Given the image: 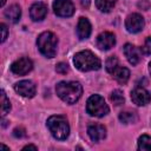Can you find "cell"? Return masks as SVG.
Segmentation results:
<instances>
[{
  "label": "cell",
  "instance_id": "1",
  "mask_svg": "<svg viewBox=\"0 0 151 151\" xmlns=\"http://www.w3.org/2000/svg\"><path fill=\"white\" fill-rule=\"evenodd\" d=\"M55 91L63 101L74 104L83 94V86L78 81H60L57 84Z\"/></svg>",
  "mask_w": 151,
  "mask_h": 151
},
{
  "label": "cell",
  "instance_id": "2",
  "mask_svg": "<svg viewBox=\"0 0 151 151\" xmlns=\"http://www.w3.org/2000/svg\"><path fill=\"white\" fill-rule=\"evenodd\" d=\"M73 63L76 65V67L80 71H96L99 70L101 66L100 59L92 53L91 51H80L78 53H76L74 58H73Z\"/></svg>",
  "mask_w": 151,
  "mask_h": 151
},
{
  "label": "cell",
  "instance_id": "3",
  "mask_svg": "<svg viewBox=\"0 0 151 151\" xmlns=\"http://www.w3.org/2000/svg\"><path fill=\"white\" fill-rule=\"evenodd\" d=\"M47 127L51 134L59 140H64L70 134V125L65 116H51L47 119Z\"/></svg>",
  "mask_w": 151,
  "mask_h": 151
},
{
  "label": "cell",
  "instance_id": "4",
  "mask_svg": "<svg viewBox=\"0 0 151 151\" xmlns=\"http://www.w3.org/2000/svg\"><path fill=\"white\" fill-rule=\"evenodd\" d=\"M37 45L42 55L46 58H53L57 53L58 39L52 32H42L37 39Z\"/></svg>",
  "mask_w": 151,
  "mask_h": 151
},
{
  "label": "cell",
  "instance_id": "5",
  "mask_svg": "<svg viewBox=\"0 0 151 151\" xmlns=\"http://www.w3.org/2000/svg\"><path fill=\"white\" fill-rule=\"evenodd\" d=\"M86 111L90 116L93 117H104L109 113V106L105 103L104 98L99 94H93L87 99L86 103Z\"/></svg>",
  "mask_w": 151,
  "mask_h": 151
},
{
  "label": "cell",
  "instance_id": "6",
  "mask_svg": "<svg viewBox=\"0 0 151 151\" xmlns=\"http://www.w3.org/2000/svg\"><path fill=\"white\" fill-rule=\"evenodd\" d=\"M53 9L58 17L63 18L71 17L74 13V6L71 0H54Z\"/></svg>",
  "mask_w": 151,
  "mask_h": 151
},
{
  "label": "cell",
  "instance_id": "7",
  "mask_svg": "<svg viewBox=\"0 0 151 151\" xmlns=\"http://www.w3.org/2000/svg\"><path fill=\"white\" fill-rule=\"evenodd\" d=\"M144 19L138 13L130 14L125 20V27L130 33H138L144 28Z\"/></svg>",
  "mask_w": 151,
  "mask_h": 151
},
{
  "label": "cell",
  "instance_id": "8",
  "mask_svg": "<svg viewBox=\"0 0 151 151\" xmlns=\"http://www.w3.org/2000/svg\"><path fill=\"white\" fill-rule=\"evenodd\" d=\"M32 68H33V63H32V60L29 58H26V57L15 60L11 65V71L17 76L27 74Z\"/></svg>",
  "mask_w": 151,
  "mask_h": 151
},
{
  "label": "cell",
  "instance_id": "9",
  "mask_svg": "<svg viewBox=\"0 0 151 151\" xmlns=\"http://www.w3.org/2000/svg\"><path fill=\"white\" fill-rule=\"evenodd\" d=\"M131 99H132V101L136 105H138V106H145V105H147L151 101V94L144 87L137 86L131 92Z\"/></svg>",
  "mask_w": 151,
  "mask_h": 151
},
{
  "label": "cell",
  "instance_id": "10",
  "mask_svg": "<svg viewBox=\"0 0 151 151\" xmlns=\"http://www.w3.org/2000/svg\"><path fill=\"white\" fill-rule=\"evenodd\" d=\"M14 90L17 93L26 98H32L35 94V85L31 80H21L15 83Z\"/></svg>",
  "mask_w": 151,
  "mask_h": 151
},
{
  "label": "cell",
  "instance_id": "11",
  "mask_svg": "<svg viewBox=\"0 0 151 151\" xmlns=\"http://www.w3.org/2000/svg\"><path fill=\"white\" fill-rule=\"evenodd\" d=\"M116 44L114 34L111 32H103L97 37V47L101 51H107L112 48Z\"/></svg>",
  "mask_w": 151,
  "mask_h": 151
},
{
  "label": "cell",
  "instance_id": "12",
  "mask_svg": "<svg viewBox=\"0 0 151 151\" xmlns=\"http://www.w3.org/2000/svg\"><path fill=\"white\" fill-rule=\"evenodd\" d=\"M87 133H88L91 140L99 143L100 140H103L106 137V129L104 125H100V124H91L87 127Z\"/></svg>",
  "mask_w": 151,
  "mask_h": 151
},
{
  "label": "cell",
  "instance_id": "13",
  "mask_svg": "<svg viewBox=\"0 0 151 151\" xmlns=\"http://www.w3.org/2000/svg\"><path fill=\"white\" fill-rule=\"evenodd\" d=\"M47 14V7L42 2H35L29 8V15L33 21H40L42 20Z\"/></svg>",
  "mask_w": 151,
  "mask_h": 151
},
{
  "label": "cell",
  "instance_id": "14",
  "mask_svg": "<svg viewBox=\"0 0 151 151\" xmlns=\"http://www.w3.org/2000/svg\"><path fill=\"white\" fill-rule=\"evenodd\" d=\"M124 54H125L126 59L129 60V63L131 65H137L140 61V52H139V50L136 46L131 45V44H125Z\"/></svg>",
  "mask_w": 151,
  "mask_h": 151
},
{
  "label": "cell",
  "instance_id": "15",
  "mask_svg": "<svg viewBox=\"0 0 151 151\" xmlns=\"http://www.w3.org/2000/svg\"><path fill=\"white\" fill-rule=\"evenodd\" d=\"M91 34V24L90 21L81 17L79 18V21H78V25H77V35L80 40H84V39H87Z\"/></svg>",
  "mask_w": 151,
  "mask_h": 151
},
{
  "label": "cell",
  "instance_id": "16",
  "mask_svg": "<svg viewBox=\"0 0 151 151\" xmlns=\"http://www.w3.org/2000/svg\"><path fill=\"white\" fill-rule=\"evenodd\" d=\"M111 74L120 84H125L129 80V78H130V71L126 67H123V66H119V65L114 68V71Z\"/></svg>",
  "mask_w": 151,
  "mask_h": 151
},
{
  "label": "cell",
  "instance_id": "17",
  "mask_svg": "<svg viewBox=\"0 0 151 151\" xmlns=\"http://www.w3.org/2000/svg\"><path fill=\"white\" fill-rule=\"evenodd\" d=\"M20 15H21V9H20V7H19L18 5H12V6H9V7L5 11V17H6L9 21H12V22L19 21Z\"/></svg>",
  "mask_w": 151,
  "mask_h": 151
},
{
  "label": "cell",
  "instance_id": "18",
  "mask_svg": "<svg viewBox=\"0 0 151 151\" xmlns=\"http://www.w3.org/2000/svg\"><path fill=\"white\" fill-rule=\"evenodd\" d=\"M119 120L124 124H133L138 120V116L134 112H130V111H125L122 112L119 114Z\"/></svg>",
  "mask_w": 151,
  "mask_h": 151
},
{
  "label": "cell",
  "instance_id": "19",
  "mask_svg": "<svg viewBox=\"0 0 151 151\" xmlns=\"http://www.w3.org/2000/svg\"><path fill=\"white\" fill-rule=\"evenodd\" d=\"M116 1L117 0H96V5L99 11L106 13L113 8V6L116 5Z\"/></svg>",
  "mask_w": 151,
  "mask_h": 151
},
{
  "label": "cell",
  "instance_id": "20",
  "mask_svg": "<svg viewBox=\"0 0 151 151\" xmlns=\"http://www.w3.org/2000/svg\"><path fill=\"white\" fill-rule=\"evenodd\" d=\"M138 149L143 151H151V137L143 134L138 139Z\"/></svg>",
  "mask_w": 151,
  "mask_h": 151
},
{
  "label": "cell",
  "instance_id": "21",
  "mask_svg": "<svg viewBox=\"0 0 151 151\" xmlns=\"http://www.w3.org/2000/svg\"><path fill=\"white\" fill-rule=\"evenodd\" d=\"M11 110V103L6 97V93L4 90H1V116L5 117Z\"/></svg>",
  "mask_w": 151,
  "mask_h": 151
},
{
  "label": "cell",
  "instance_id": "22",
  "mask_svg": "<svg viewBox=\"0 0 151 151\" xmlns=\"http://www.w3.org/2000/svg\"><path fill=\"white\" fill-rule=\"evenodd\" d=\"M124 96H123V92L119 91V90H116L111 93V101L116 105V106H119L122 104H124Z\"/></svg>",
  "mask_w": 151,
  "mask_h": 151
},
{
  "label": "cell",
  "instance_id": "23",
  "mask_svg": "<svg viewBox=\"0 0 151 151\" xmlns=\"http://www.w3.org/2000/svg\"><path fill=\"white\" fill-rule=\"evenodd\" d=\"M118 65H119V64H118V59H117L114 55L110 57V58L106 60V63H105V67H106V71H107L109 73H112V72L114 71V68H116Z\"/></svg>",
  "mask_w": 151,
  "mask_h": 151
},
{
  "label": "cell",
  "instance_id": "24",
  "mask_svg": "<svg viewBox=\"0 0 151 151\" xmlns=\"http://www.w3.org/2000/svg\"><path fill=\"white\" fill-rule=\"evenodd\" d=\"M145 55H149L151 54V37H147L144 41V45L142 46V50H140Z\"/></svg>",
  "mask_w": 151,
  "mask_h": 151
},
{
  "label": "cell",
  "instance_id": "25",
  "mask_svg": "<svg viewBox=\"0 0 151 151\" xmlns=\"http://www.w3.org/2000/svg\"><path fill=\"white\" fill-rule=\"evenodd\" d=\"M55 71H57L58 73L66 74V73L68 72V65L65 64V63H59V64H57V66H55Z\"/></svg>",
  "mask_w": 151,
  "mask_h": 151
},
{
  "label": "cell",
  "instance_id": "26",
  "mask_svg": "<svg viewBox=\"0 0 151 151\" xmlns=\"http://www.w3.org/2000/svg\"><path fill=\"white\" fill-rule=\"evenodd\" d=\"M13 134L15 136V137H25L26 136V133H25V130L22 129V127H17V129H14V131H13Z\"/></svg>",
  "mask_w": 151,
  "mask_h": 151
},
{
  "label": "cell",
  "instance_id": "27",
  "mask_svg": "<svg viewBox=\"0 0 151 151\" xmlns=\"http://www.w3.org/2000/svg\"><path fill=\"white\" fill-rule=\"evenodd\" d=\"M0 27H1V32H2L1 41L4 42V41L6 40V38H7V27H6V25H5V24H1V25H0Z\"/></svg>",
  "mask_w": 151,
  "mask_h": 151
},
{
  "label": "cell",
  "instance_id": "28",
  "mask_svg": "<svg viewBox=\"0 0 151 151\" xmlns=\"http://www.w3.org/2000/svg\"><path fill=\"white\" fill-rule=\"evenodd\" d=\"M37 149H38L37 146L31 145V144H29V145H26V146H24V147H22V150H24V151H25V150H37Z\"/></svg>",
  "mask_w": 151,
  "mask_h": 151
},
{
  "label": "cell",
  "instance_id": "29",
  "mask_svg": "<svg viewBox=\"0 0 151 151\" xmlns=\"http://www.w3.org/2000/svg\"><path fill=\"white\" fill-rule=\"evenodd\" d=\"M1 149H5V150H9L7 146H5V145H1Z\"/></svg>",
  "mask_w": 151,
  "mask_h": 151
},
{
  "label": "cell",
  "instance_id": "30",
  "mask_svg": "<svg viewBox=\"0 0 151 151\" xmlns=\"http://www.w3.org/2000/svg\"><path fill=\"white\" fill-rule=\"evenodd\" d=\"M5 2H6V0H1V6H4V5H5Z\"/></svg>",
  "mask_w": 151,
  "mask_h": 151
},
{
  "label": "cell",
  "instance_id": "31",
  "mask_svg": "<svg viewBox=\"0 0 151 151\" xmlns=\"http://www.w3.org/2000/svg\"><path fill=\"white\" fill-rule=\"evenodd\" d=\"M149 71H150V74H151V63L149 64Z\"/></svg>",
  "mask_w": 151,
  "mask_h": 151
}]
</instances>
